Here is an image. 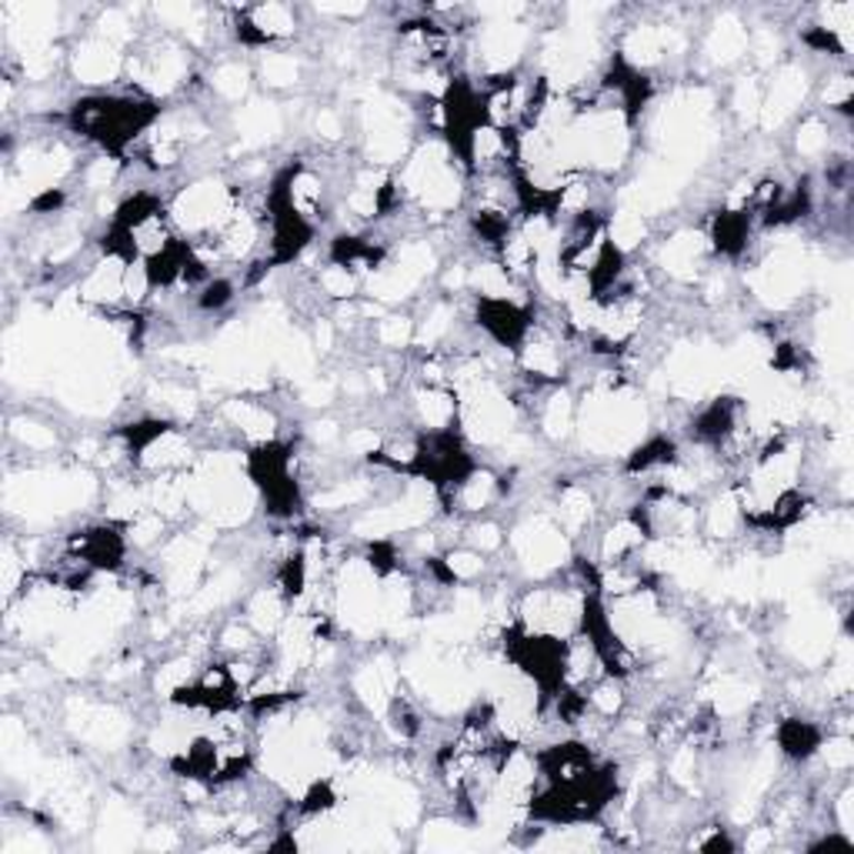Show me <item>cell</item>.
I'll use <instances>...</instances> for the list:
<instances>
[{
    "label": "cell",
    "instance_id": "1",
    "mask_svg": "<svg viewBox=\"0 0 854 854\" xmlns=\"http://www.w3.org/2000/svg\"><path fill=\"white\" fill-rule=\"evenodd\" d=\"M124 64H127V54L98 34H87L67 54L70 77L84 87H108V84L124 80Z\"/></svg>",
    "mask_w": 854,
    "mask_h": 854
},
{
    "label": "cell",
    "instance_id": "11",
    "mask_svg": "<svg viewBox=\"0 0 854 854\" xmlns=\"http://www.w3.org/2000/svg\"><path fill=\"white\" fill-rule=\"evenodd\" d=\"M821 108L834 118H847L851 114V98H854V77L851 70H831L821 80Z\"/></svg>",
    "mask_w": 854,
    "mask_h": 854
},
{
    "label": "cell",
    "instance_id": "7",
    "mask_svg": "<svg viewBox=\"0 0 854 854\" xmlns=\"http://www.w3.org/2000/svg\"><path fill=\"white\" fill-rule=\"evenodd\" d=\"M301 57H295V54H288V51H270V54H264L260 57V64H257V80L267 87V90H291V87H298L301 84Z\"/></svg>",
    "mask_w": 854,
    "mask_h": 854
},
{
    "label": "cell",
    "instance_id": "12",
    "mask_svg": "<svg viewBox=\"0 0 854 854\" xmlns=\"http://www.w3.org/2000/svg\"><path fill=\"white\" fill-rule=\"evenodd\" d=\"M314 134L321 137V144H341L344 134H347V118L341 108L334 104H324L314 111Z\"/></svg>",
    "mask_w": 854,
    "mask_h": 854
},
{
    "label": "cell",
    "instance_id": "9",
    "mask_svg": "<svg viewBox=\"0 0 854 854\" xmlns=\"http://www.w3.org/2000/svg\"><path fill=\"white\" fill-rule=\"evenodd\" d=\"M461 544H467V547H474V551H481L485 557H491V554H501V551H504L508 531H504L501 521L481 514V518L464 521V528H461Z\"/></svg>",
    "mask_w": 854,
    "mask_h": 854
},
{
    "label": "cell",
    "instance_id": "5",
    "mask_svg": "<svg viewBox=\"0 0 854 854\" xmlns=\"http://www.w3.org/2000/svg\"><path fill=\"white\" fill-rule=\"evenodd\" d=\"M647 234H651V221H647L644 214H637V211H631V208H618V211L608 214V241H611V247H618L624 257L634 254V251L647 241Z\"/></svg>",
    "mask_w": 854,
    "mask_h": 854
},
{
    "label": "cell",
    "instance_id": "4",
    "mask_svg": "<svg viewBox=\"0 0 854 854\" xmlns=\"http://www.w3.org/2000/svg\"><path fill=\"white\" fill-rule=\"evenodd\" d=\"M251 80H254V70L247 64H241L234 57H221L208 74V90L224 104H241V101H247Z\"/></svg>",
    "mask_w": 854,
    "mask_h": 854
},
{
    "label": "cell",
    "instance_id": "8",
    "mask_svg": "<svg viewBox=\"0 0 854 854\" xmlns=\"http://www.w3.org/2000/svg\"><path fill=\"white\" fill-rule=\"evenodd\" d=\"M314 284H318V291H321L328 301H334V304H347V301H354V298H357V291L364 288V280H361L351 267L334 264V260H328V264L318 270Z\"/></svg>",
    "mask_w": 854,
    "mask_h": 854
},
{
    "label": "cell",
    "instance_id": "6",
    "mask_svg": "<svg viewBox=\"0 0 854 854\" xmlns=\"http://www.w3.org/2000/svg\"><path fill=\"white\" fill-rule=\"evenodd\" d=\"M8 437L27 451V454H51L60 437H57V428H51L47 421H37V418H27V414H18L8 421Z\"/></svg>",
    "mask_w": 854,
    "mask_h": 854
},
{
    "label": "cell",
    "instance_id": "2",
    "mask_svg": "<svg viewBox=\"0 0 854 854\" xmlns=\"http://www.w3.org/2000/svg\"><path fill=\"white\" fill-rule=\"evenodd\" d=\"M218 418L234 428L241 434V441H247L251 447H267L277 444V431H280V418L270 404H260L254 398H228L218 408Z\"/></svg>",
    "mask_w": 854,
    "mask_h": 854
},
{
    "label": "cell",
    "instance_id": "10",
    "mask_svg": "<svg viewBox=\"0 0 854 854\" xmlns=\"http://www.w3.org/2000/svg\"><path fill=\"white\" fill-rule=\"evenodd\" d=\"M370 337L377 347L404 351L414 344V318L411 314H385L370 324Z\"/></svg>",
    "mask_w": 854,
    "mask_h": 854
},
{
    "label": "cell",
    "instance_id": "3",
    "mask_svg": "<svg viewBox=\"0 0 854 854\" xmlns=\"http://www.w3.org/2000/svg\"><path fill=\"white\" fill-rule=\"evenodd\" d=\"M747 34H751V27H747L741 18L721 14V18L708 27L705 41H701V57H705L708 64H714V67L741 64V60L747 57Z\"/></svg>",
    "mask_w": 854,
    "mask_h": 854
}]
</instances>
